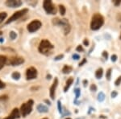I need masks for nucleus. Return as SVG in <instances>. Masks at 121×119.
<instances>
[{
	"label": "nucleus",
	"mask_w": 121,
	"mask_h": 119,
	"mask_svg": "<svg viewBox=\"0 0 121 119\" xmlns=\"http://www.w3.org/2000/svg\"><path fill=\"white\" fill-rule=\"evenodd\" d=\"M3 88H5V84L2 81H0V89H3Z\"/></svg>",
	"instance_id": "obj_34"
},
{
	"label": "nucleus",
	"mask_w": 121,
	"mask_h": 119,
	"mask_svg": "<svg viewBox=\"0 0 121 119\" xmlns=\"http://www.w3.org/2000/svg\"><path fill=\"white\" fill-rule=\"evenodd\" d=\"M44 11H46L48 14L50 15H55L56 13V7L53 5V3H52V1H49V0H46V1L44 2Z\"/></svg>",
	"instance_id": "obj_5"
},
{
	"label": "nucleus",
	"mask_w": 121,
	"mask_h": 119,
	"mask_svg": "<svg viewBox=\"0 0 121 119\" xmlns=\"http://www.w3.org/2000/svg\"><path fill=\"white\" fill-rule=\"evenodd\" d=\"M74 93L76 94V99H78L79 97V96H80V93H81V91H80L79 89H76L74 90Z\"/></svg>",
	"instance_id": "obj_23"
},
{
	"label": "nucleus",
	"mask_w": 121,
	"mask_h": 119,
	"mask_svg": "<svg viewBox=\"0 0 121 119\" xmlns=\"http://www.w3.org/2000/svg\"><path fill=\"white\" fill-rule=\"evenodd\" d=\"M83 44H84V45L88 46V45H89V41H88V40H84Z\"/></svg>",
	"instance_id": "obj_36"
},
{
	"label": "nucleus",
	"mask_w": 121,
	"mask_h": 119,
	"mask_svg": "<svg viewBox=\"0 0 121 119\" xmlns=\"http://www.w3.org/2000/svg\"><path fill=\"white\" fill-rule=\"evenodd\" d=\"M120 39H121V36H120Z\"/></svg>",
	"instance_id": "obj_45"
},
{
	"label": "nucleus",
	"mask_w": 121,
	"mask_h": 119,
	"mask_svg": "<svg viewBox=\"0 0 121 119\" xmlns=\"http://www.w3.org/2000/svg\"><path fill=\"white\" fill-rule=\"evenodd\" d=\"M73 60H78V59H80V56L78 55V54H73Z\"/></svg>",
	"instance_id": "obj_29"
},
{
	"label": "nucleus",
	"mask_w": 121,
	"mask_h": 119,
	"mask_svg": "<svg viewBox=\"0 0 121 119\" xmlns=\"http://www.w3.org/2000/svg\"><path fill=\"white\" fill-rule=\"evenodd\" d=\"M59 10H60V13L61 15H64L65 14V7L63 5H60L59 6Z\"/></svg>",
	"instance_id": "obj_20"
},
{
	"label": "nucleus",
	"mask_w": 121,
	"mask_h": 119,
	"mask_svg": "<svg viewBox=\"0 0 121 119\" xmlns=\"http://www.w3.org/2000/svg\"><path fill=\"white\" fill-rule=\"evenodd\" d=\"M91 91H93V92L96 91V90H97L96 85H91Z\"/></svg>",
	"instance_id": "obj_25"
},
{
	"label": "nucleus",
	"mask_w": 121,
	"mask_h": 119,
	"mask_svg": "<svg viewBox=\"0 0 121 119\" xmlns=\"http://www.w3.org/2000/svg\"><path fill=\"white\" fill-rule=\"evenodd\" d=\"M37 110L40 113H47L48 111V109L47 108L45 105H44L42 104H39L37 105Z\"/></svg>",
	"instance_id": "obj_13"
},
{
	"label": "nucleus",
	"mask_w": 121,
	"mask_h": 119,
	"mask_svg": "<svg viewBox=\"0 0 121 119\" xmlns=\"http://www.w3.org/2000/svg\"><path fill=\"white\" fill-rule=\"evenodd\" d=\"M28 11V9H23V10H20V11H16V12H15L14 14H13L12 15H11V17L8 19V20H7V22H6V24H9V23L14 22V21L17 20V19H20L21 17L23 16L25 14H27Z\"/></svg>",
	"instance_id": "obj_4"
},
{
	"label": "nucleus",
	"mask_w": 121,
	"mask_h": 119,
	"mask_svg": "<svg viewBox=\"0 0 121 119\" xmlns=\"http://www.w3.org/2000/svg\"><path fill=\"white\" fill-rule=\"evenodd\" d=\"M103 57H104L106 60L107 59V57H108V54H107V52H105V51L103 52Z\"/></svg>",
	"instance_id": "obj_31"
},
{
	"label": "nucleus",
	"mask_w": 121,
	"mask_h": 119,
	"mask_svg": "<svg viewBox=\"0 0 121 119\" xmlns=\"http://www.w3.org/2000/svg\"><path fill=\"white\" fill-rule=\"evenodd\" d=\"M7 95H4V96H1L0 97V101H4V100H7Z\"/></svg>",
	"instance_id": "obj_32"
},
{
	"label": "nucleus",
	"mask_w": 121,
	"mask_h": 119,
	"mask_svg": "<svg viewBox=\"0 0 121 119\" xmlns=\"http://www.w3.org/2000/svg\"><path fill=\"white\" fill-rule=\"evenodd\" d=\"M120 3H121L120 0H115V1H114V4L116 6H119L120 4Z\"/></svg>",
	"instance_id": "obj_30"
},
{
	"label": "nucleus",
	"mask_w": 121,
	"mask_h": 119,
	"mask_svg": "<svg viewBox=\"0 0 121 119\" xmlns=\"http://www.w3.org/2000/svg\"><path fill=\"white\" fill-rule=\"evenodd\" d=\"M42 119H48V118H42Z\"/></svg>",
	"instance_id": "obj_43"
},
{
	"label": "nucleus",
	"mask_w": 121,
	"mask_h": 119,
	"mask_svg": "<svg viewBox=\"0 0 121 119\" xmlns=\"http://www.w3.org/2000/svg\"><path fill=\"white\" fill-rule=\"evenodd\" d=\"M22 4H23V3L20 0H7V1L6 2V5L9 7H12V8L19 7Z\"/></svg>",
	"instance_id": "obj_9"
},
{
	"label": "nucleus",
	"mask_w": 121,
	"mask_h": 119,
	"mask_svg": "<svg viewBox=\"0 0 121 119\" xmlns=\"http://www.w3.org/2000/svg\"><path fill=\"white\" fill-rule=\"evenodd\" d=\"M111 75H112V69H109L108 70H107V74H106V77H107V79L108 80V81H110V80H111Z\"/></svg>",
	"instance_id": "obj_22"
},
{
	"label": "nucleus",
	"mask_w": 121,
	"mask_h": 119,
	"mask_svg": "<svg viewBox=\"0 0 121 119\" xmlns=\"http://www.w3.org/2000/svg\"><path fill=\"white\" fill-rule=\"evenodd\" d=\"M19 116H20V114H19V110L17 108H15L14 110H12L11 114L4 119H16V118H19Z\"/></svg>",
	"instance_id": "obj_11"
},
{
	"label": "nucleus",
	"mask_w": 121,
	"mask_h": 119,
	"mask_svg": "<svg viewBox=\"0 0 121 119\" xmlns=\"http://www.w3.org/2000/svg\"><path fill=\"white\" fill-rule=\"evenodd\" d=\"M53 45L48 40H42L39 45V52L42 54H48L53 49Z\"/></svg>",
	"instance_id": "obj_2"
},
{
	"label": "nucleus",
	"mask_w": 121,
	"mask_h": 119,
	"mask_svg": "<svg viewBox=\"0 0 121 119\" xmlns=\"http://www.w3.org/2000/svg\"><path fill=\"white\" fill-rule=\"evenodd\" d=\"M45 102H46L47 104H48V105H51V102H50L49 101H48V100H45Z\"/></svg>",
	"instance_id": "obj_38"
},
{
	"label": "nucleus",
	"mask_w": 121,
	"mask_h": 119,
	"mask_svg": "<svg viewBox=\"0 0 121 119\" xmlns=\"http://www.w3.org/2000/svg\"><path fill=\"white\" fill-rule=\"evenodd\" d=\"M3 40H3V38H0V43H3Z\"/></svg>",
	"instance_id": "obj_40"
},
{
	"label": "nucleus",
	"mask_w": 121,
	"mask_h": 119,
	"mask_svg": "<svg viewBox=\"0 0 121 119\" xmlns=\"http://www.w3.org/2000/svg\"><path fill=\"white\" fill-rule=\"evenodd\" d=\"M66 119H71V118H66Z\"/></svg>",
	"instance_id": "obj_44"
},
{
	"label": "nucleus",
	"mask_w": 121,
	"mask_h": 119,
	"mask_svg": "<svg viewBox=\"0 0 121 119\" xmlns=\"http://www.w3.org/2000/svg\"><path fill=\"white\" fill-rule=\"evenodd\" d=\"M50 77H51V76H50V75H48V76H47V79H50Z\"/></svg>",
	"instance_id": "obj_41"
},
{
	"label": "nucleus",
	"mask_w": 121,
	"mask_h": 119,
	"mask_svg": "<svg viewBox=\"0 0 121 119\" xmlns=\"http://www.w3.org/2000/svg\"><path fill=\"white\" fill-rule=\"evenodd\" d=\"M57 104H58V110H59V112L61 114V113H62V109H61V105H60V101H57Z\"/></svg>",
	"instance_id": "obj_26"
},
{
	"label": "nucleus",
	"mask_w": 121,
	"mask_h": 119,
	"mask_svg": "<svg viewBox=\"0 0 121 119\" xmlns=\"http://www.w3.org/2000/svg\"><path fill=\"white\" fill-rule=\"evenodd\" d=\"M7 12H1L0 13V23H1L6 18H7Z\"/></svg>",
	"instance_id": "obj_18"
},
{
	"label": "nucleus",
	"mask_w": 121,
	"mask_h": 119,
	"mask_svg": "<svg viewBox=\"0 0 121 119\" xmlns=\"http://www.w3.org/2000/svg\"><path fill=\"white\" fill-rule=\"evenodd\" d=\"M103 69H99L96 71V73H95V77H96L97 79H100V78L103 77Z\"/></svg>",
	"instance_id": "obj_16"
},
{
	"label": "nucleus",
	"mask_w": 121,
	"mask_h": 119,
	"mask_svg": "<svg viewBox=\"0 0 121 119\" xmlns=\"http://www.w3.org/2000/svg\"><path fill=\"white\" fill-rule=\"evenodd\" d=\"M120 83H121V77H120L118 78V79L116 80V82H115V85H116V86H118V85H120Z\"/></svg>",
	"instance_id": "obj_24"
},
{
	"label": "nucleus",
	"mask_w": 121,
	"mask_h": 119,
	"mask_svg": "<svg viewBox=\"0 0 121 119\" xmlns=\"http://www.w3.org/2000/svg\"><path fill=\"white\" fill-rule=\"evenodd\" d=\"M117 96V92L116 91H113L112 93V97H116Z\"/></svg>",
	"instance_id": "obj_35"
},
{
	"label": "nucleus",
	"mask_w": 121,
	"mask_h": 119,
	"mask_svg": "<svg viewBox=\"0 0 121 119\" xmlns=\"http://www.w3.org/2000/svg\"><path fill=\"white\" fill-rule=\"evenodd\" d=\"M24 62V59L23 57H18V56H15V57H11L9 60V64L12 66H18L22 64Z\"/></svg>",
	"instance_id": "obj_8"
},
{
	"label": "nucleus",
	"mask_w": 121,
	"mask_h": 119,
	"mask_svg": "<svg viewBox=\"0 0 121 119\" xmlns=\"http://www.w3.org/2000/svg\"><path fill=\"white\" fill-rule=\"evenodd\" d=\"M63 57H64V55L60 54V55L57 56H56V57H55V60H60V59H62Z\"/></svg>",
	"instance_id": "obj_27"
},
{
	"label": "nucleus",
	"mask_w": 121,
	"mask_h": 119,
	"mask_svg": "<svg viewBox=\"0 0 121 119\" xmlns=\"http://www.w3.org/2000/svg\"><path fill=\"white\" fill-rule=\"evenodd\" d=\"M7 56H3V55H0V70L3 68V66L5 65L6 63H7Z\"/></svg>",
	"instance_id": "obj_12"
},
{
	"label": "nucleus",
	"mask_w": 121,
	"mask_h": 119,
	"mask_svg": "<svg viewBox=\"0 0 121 119\" xmlns=\"http://www.w3.org/2000/svg\"><path fill=\"white\" fill-rule=\"evenodd\" d=\"M2 34H3V32H0V36H1Z\"/></svg>",
	"instance_id": "obj_42"
},
{
	"label": "nucleus",
	"mask_w": 121,
	"mask_h": 119,
	"mask_svg": "<svg viewBox=\"0 0 121 119\" xmlns=\"http://www.w3.org/2000/svg\"><path fill=\"white\" fill-rule=\"evenodd\" d=\"M42 23L41 22H40V20H33L28 25V31L29 32L31 33H33L35 32H36L37 30H39V29L40 28V27H41Z\"/></svg>",
	"instance_id": "obj_6"
},
{
	"label": "nucleus",
	"mask_w": 121,
	"mask_h": 119,
	"mask_svg": "<svg viewBox=\"0 0 121 119\" xmlns=\"http://www.w3.org/2000/svg\"><path fill=\"white\" fill-rule=\"evenodd\" d=\"M77 51H78V52H83V48H82V47L81 45L78 46V48H77Z\"/></svg>",
	"instance_id": "obj_33"
},
{
	"label": "nucleus",
	"mask_w": 121,
	"mask_h": 119,
	"mask_svg": "<svg viewBox=\"0 0 121 119\" xmlns=\"http://www.w3.org/2000/svg\"><path fill=\"white\" fill-rule=\"evenodd\" d=\"M86 62V59H83V60H82V61L81 63L79 64V66H82V65L83 64H85Z\"/></svg>",
	"instance_id": "obj_37"
},
{
	"label": "nucleus",
	"mask_w": 121,
	"mask_h": 119,
	"mask_svg": "<svg viewBox=\"0 0 121 119\" xmlns=\"http://www.w3.org/2000/svg\"><path fill=\"white\" fill-rule=\"evenodd\" d=\"M26 77L28 80H32L36 78V77H37V70L33 67L28 68L26 71Z\"/></svg>",
	"instance_id": "obj_7"
},
{
	"label": "nucleus",
	"mask_w": 121,
	"mask_h": 119,
	"mask_svg": "<svg viewBox=\"0 0 121 119\" xmlns=\"http://www.w3.org/2000/svg\"><path fill=\"white\" fill-rule=\"evenodd\" d=\"M9 36H10V38H11V40H15L17 37V34L15 32H11L9 34Z\"/></svg>",
	"instance_id": "obj_21"
},
{
	"label": "nucleus",
	"mask_w": 121,
	"mask_h": 119,
	"mask_svg": "<svg viewBox=\"0 0 121 119\" xmlns=\"http://www.w3.org/2000/svg\"><path fill=\"white\" fill-rule=\"evenodd\" d=\"M104 23V19L100 14H95L92 16V19H91V28L94 31L99 30V28L103 25Z\"/></svg>",
	"instance_id": "obj_1"
},
{
	"label": "nucleus",
	"mask_w": 121,
	"mask_h": 119,
	"mask_svg": "<svg viewBox=\"0 0 121 119\" xmlns=\"http://www.w3.org/2000/svg\"><path fill=\"white\" fill-rule=\"evenodd\" d=\"M105 99V94L103 93V92H101V93H99L98 95V101H103Z\"/></svg>",
	"instance_id": "obj_19"
},
{
	"label": "nucleus",
	"mask_w": 121,
	"mask_h": 119,
	"mask_svg": "<svg viewBox=\"0 0 121 119\" xmlns=\"http://www.w3.org/2000/svg\"><path fill=\"white\" fill-rule=\"evenodd\" d=\"M117 60V56L116 55H112V62H116Z\"/></svg>",
	"instance_id": "obj_28"
},
{
	"label": "nucleus",
	"mask_w": 121,
	"mask_h": 119,
	"mask_svg": "<svg viewBox=\"0 0 121 119\" xmlns=\"http://www.w3.org/2000/svg\"><path fill=\"white\" fill-rule=\"evenodd\" d=\"M11 77L14 80H16V81H18V80L20 78V73H19V72H14V73H12V75H11Z\"/></svg>",
	"instance_id": "obj_17"
},
{
	"label": "nucleus",
	"mask_w": 121,
	"mask_h": 119,
	"mask_svg": "<svg viewBox=\"0 0 121 119\" xmlns=\"http://www.w3.org/2000/svg\"><path fill=\"white\" fill-rule=\"evenodd\" d=\"M57 84H58V80L57 78H55L53 84H52L51 88H50V97H51L52 99L55 98V90L56 89V86H57Z\"/></svg>",
	"instance_id": "obj_10"
},
{
	"label": "nucleus",
	"mask_w": 121,
	"mask_h": 119,
	"mask_svg": "<svg viewBox=\"0 0 121 119\" xmlns=\"http://www.w3.org/2000/svg\"><path fill=\"white\" fill-rule=\"evenodd\" d=\"M78 119H79V118H78Z\"/></svg>",
	"instance_id": "obj_46"
},
{
	"label": "nucleus",
	"mask_w": 121,
	"mask_h": 119,
	"mask_svg": "<svg viewBox=\"0 0 121 119\" xmlns=\"http://www.w3.org/2000/svg\"><path fill=\"white\" fill-rule=\"evenodd\" d=\"M72 70H73V69H72L71 66H69V65H65V66H64L63 69H62V73H65V74H68V73H71Z\"/></svg>",
	"instance_id": "obj_14"
},
{
	"label": "nucleus",
	"mask_w": 121,
	"mask_h": 119,
	"mask_svg": "<svg viewBox=\"0 0 121 119\" xmlns=\"http://www.w3.org/2000/svg\"><path fill=\"white\" fill-rule=\"evenodd\" d=\"M34 104V101L32 100H28V102L24 103L21 105L20 107V112L23 117H26L32 112V105Z\"/></svg>",
	"instance_id": "obj_3"
},
{
	"label": "nucleus",
	"mask_w": 121,
	"mask_h": 119,
	"mask_svg": "<svg viewBox=\"0 0 121 119\" xmlns=\"http://www.w3.org/2000/svg\"><path fill=\"white\" fill-rule=\"evenodd\" d=\"M86 83H87V81H83L84 86H86Z\"/></svg>",
	"instance_id": "obj_39"
},
{
	"label": "nucleus",
	"mask_w": 121,
	"mask_h": 119,
	"mask_svg": "<svg viewBox=\"0 0 121 119\" xmlns=\"http://www.w3.org/2000/svg\"><path fill=\"white\" fill-rule=\"evenodd\" d=\"M73 79L72 77H70V78H69V79L67 80V81H66V85H65V89H64V91L65 92H66L68 90V89L70 87V85L73 84Z\"/></svg>",
	"instance_id": "obj_15"
}]
</instances>
